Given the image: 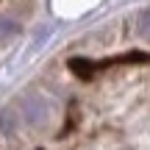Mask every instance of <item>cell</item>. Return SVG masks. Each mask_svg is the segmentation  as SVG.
<instances>
[{
	"instance_id": "cell-2",
	"label": "cell",
	"mask_w": 150,
	"mask_h": 150,
	"mask_svg": "<svg viewBox=\"0 0 150 150\" xmlns=\"http://www.w3.org/2000/svg\"><path fill=\"white\" fill-rule=\"evenodd\" d=\"M0 131L3 134H14V114L11 111H0Z\"/></svg>"
},
{
	"instance_id": "cell-3",
	"label": "cell",
	"mask_w": 150,
	"mask_h": 150,
	"mask_svg": "<svg viewBox=\"0 0 150 150\" xmlns=\"http://www.w3.org/2000/svg\"><path fill=\"white\" fill-rule=\"evenodd\" d=\"M136 25H139V33L145 39H150V8H145L139 14V22H136Z\"/></svg>"
},
{
	"instance_id": "cell-4",
	"label": "cell",
	"mask_w": 150,
	"mask_h": 150,
	"mask_svg": "<svg viewBox=\"0 0 150 150\" xmlns=\"http://www.w3.org/2000/svg\"><path fill=\"white\" fill-rule=\"evenodd\" d=\"M14 31H17V25L11 20H0V36H11Z\"/></svg>"
},
{
	"instance_id": "cell-1",
	"label": "cell",
	"mask_w": 150,
	"mask_h": 150,
	"mask_svg": "<svg viewBox=\"0 0 150 150\" xmlns=\"http://www.w3.org/2000/svg\"><path fill=\"white\" fill-rule=\"evenodd\" d=\"M20 111H22V117H25L31 125H45V122H47V117H50V106H47V100H42L39 95H28V97H22Z\"/></svg>"
}]
</instances>
